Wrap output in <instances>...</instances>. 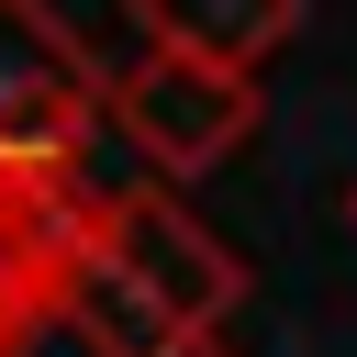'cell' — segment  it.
<instances>
[{
	"mask_svg": "<svg viewBox=\"0 0 357 357\" xmlns=\"http://www.w3.org/2000/svg\"><path fill=\"white\" fill-rule=\"evenodd\" d=\"M89 134H100V56L45 0H0V178L78 167Z\"/></svg>",
	"mask_w": 357,
	"mask_h": 357,
	"instance_id": "cell-3",
	"label": "cell"
},
{
	"mask_svg": "<svg viewBox=\"0 0 357 357\" xmlns=\"http://www.w3.org/2000/svg\"><path fill=\"white\" fill-rule=\"evenodd\" d=\"M89 268H112L167 335L212 346L234 312H245V257L167 190V178H89V234H78Z\"/></svg>",
	"mask_w": 357,
	"mask_h": 357,
	"instance_id": "cell-1",
	"label": "cell"
},
{
	"mask_svg": "<svg viewBox=\"0 0 357 357\" xmlns=\"http://www.w3.org/2000/svg\"><path fill=\"white\" fill-rule=\"evenodd\" d=\"M123 11L156 56H190V67H223V78H257L301 33V0H123Z\"/></svg>",
	"mask_w": 357,
	"mask_h": 357,
	"instance_id": "cell-4",
	"label": "cell"
},
{
	"mask_svg": "<svg viewBox=\"0 0 357 357\" xmlns=\"http://www.w3.org/2000/svg\"><path fill=\"white\" fill-rule=\"evenodd\" d=\"M257 78H223V67H190V56H156L134 45L123 67H100V123L123 134V156L145 178H212L223 156L257 145Z\"/></svg>",
	"mask_w": 357,
	"mask_h": 357,
	"instance_id": "cell-2",
	"label": "cell"
}]
</instances>
